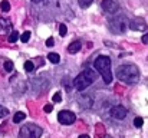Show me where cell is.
<instances>
[{
  "label": "cell",
  "instance_id": "21",
  "mask_svg": "<svg viewBox=\"0 0 148 138\" xmlns=\"http://www.w3.org/2000/svg\"><path fill=\"white\" fill-rule=\"evenodd\" d=\"M52 101H53L55 104H58V102H60V101H62V95H60V92H56V93L53 95V98H52Z\"/></svg>",
  "mask_w": 148,
  "mask_h": 138
},
{
  "label": "cell",
  "instance_id": "10",
  "mask_svg": "<svg viewBox=\"0 0 148 138\" xmlns=\"http://www.w3.org/2000/svg\"><path fill=\"white\" fill-rule=\"evenodd\" d=\"M81 47H82V43L79 41H75V42H72L71 45L68 46V52L69 53H78L81 50Z\"/></svg>",
  "mask_w": 148,
  "mask_h": 138
},
{
  "label": "cell",
  "instance_id": "4",
  "mask_svg": "<svg viewBox=\"0 0 148 138\" xmlns=\"http://www.w3.org/2000/svg\"><path fill=\"white\" fill-rule=\"evenodd\" d=\"M42 135V128L35 125V124H27L20 128L19 138H40Z\"/></svg>",
  "mask_w": 148,
  "mask_h": 138
},
{
  "label": "cell",
  "instance_id": "27",
  "mask_svg": "<svg viewBox=\"0 0 148 138\" xmlns=\"http://www.w3.org/2000/svg\"><path fill=\"white\" fill-rule=\"evenodd\" d=\"M33 3H40V1H43V0H32Z\"/></svg>",
  "mask_w": 148,
  "mask_h": 138
},
{
  "label": "cell",
  "instance_id": "20",
  "mask_svg": "<svg viewBox=\"0 0 148 138\" xmlns=\"http://www.w3.org/2000/svg\"><path fill=\"white\" fill-rule=\"evenodd\" d=\"M143 124H144V119H143L141 117H137V118L134 119V127L141 128V127H143Z\"/></svg>",
  "mask_w": 148,
  "mask_h": 138
},
{
  "label": "cell",
  "instance_id": "14",
  "mask_svg": "<svg viewBox=\"0 0 148 138\" xmlns=\"http://www.w3.org/2000/svg\"><path fill=\"white\" fill-rule=\"evenodd\" d=\"M33 69H35L33 62H32V60H26V62H25V71H26V72H32Z\"/></svg>",
  "mask_w": 148,
  "mask_h": 138
},
{
  "label": "cell",
  "instance_id": "1",
  "mask_svg": "<svg viewBox=\"0 0 148 138\" xmlns=\"http://www.w3.org/2000/svg\"><path fill=\"white\" fill-rule=\"evenodd\" d=\"M116 78L119 81H122L124 84L132 85L137 84L140 81V71L135 65L132 63H127V65H121L116 69Z\"/></svg>",
  "mask_w": 148,
  "mask_h": 138
},
{
  "label": "cell",
  "instance_id": "26",
  "mask_svg": "<svg viewBox=\"0 0 148 138\" xmlns=\"http://www.w3.org/2000/svg\"><path fill=\"white\" fill-rule=\"evenodd\" d=\"M79 138H91L89 135H86V134H84V135H79Z\"/></svg>",
  "mask_w": 148,
  "mask_h": 138
},
{
  "label": "cell",
  "instance_id": "19",
  "mask_svg": "<svg viewBox=\"0 0 148 138\" xmlns=\"http://www.w3.org/2000/svg\"><path fill=\"white\" fill-rule=\"evenodd\" d=\"M4 71L6 72H12L13 71V62L12 60H6L4 62Z\"/></svg>",
  "mask_w": 148,
  "mask_h": 138
},
{
  "label": "cell",
  "instance_id": "16",
  "mask_svg": "<svg viewBox=\"0 0 148 138\" xmlns=\"http://www.w3.org/2000/svg\"><path fill=\"white\" fill-rule=\"evenodd\" d=\"M29 39H30V32H23L22 35H20V41L23 42V43H26V42H29Z\"/></svg>",
  "mask_w": 148,
  "mask_h": 138
},
{
  "label": "cell",
  "instance_id": "13",
  "mask_svg": "<svg viewBox=\"0 0 148 138\" xmlns=\"http://www.w3.org/2000/svg\"><path fill=\"white\" fill-rule=\"evenodd\" d=\"M66 33H68V27H66V25H65V23H60V25H59V35L63 38V36H66Z\"/></svg>",
  "mask_w": 148,
  "mask_h": 138
},
{
  "label": "cell",
  "instance_id": "2",
  "mask_svg": "<svg viewBox=\"0 0 148 138\" xmlns=\"http://www.w3.org/2000/svg\"><path fill=\"white\" fill-rule=\"evenodd\" d=\"M97 78H98V71L88 68V69H85L82 73H79V75L75 78V81H73L75 88L81 92L85 91L89 85H92V84L97 81Z\"/></svg>",
  "mask_w": 148,
  "mask_h": 138
},
{
  "label": "cell",
  "instance_id": "9",
  "mask_svg": "<svg viewBox=\"0 0 148 138\" xmlns=\"http://www.w3.org/2000/svg\"><path fill=\"white\" fill-rule=\"evenodd\" d=\"M130 29L137 30V32H144L145 29H148V23L141 17H135L130 22Z\"/></svg>",
  "mask_w": 148,
  "mask_h": 138
},
{
  "label": "cell",
  "instance_id": "22",
  "mask_svg": "<svg viewBox=\"0 0 148 138\" xmlns=\"http://www.w3.org/2000/svg\"><path fill=\"white\" fill-rule=\"evenodd\" d=\"M6 115H9L7 108H4V106H1V105H0V118H4Z\"/></svg>",
  "mask_w": 148,
  "mask_h": 138
},
{
  "label": "cell",
  "instance_id": "5",
  "mask_svg": "<svg viewBox=\"0 0 148 138\" xmlns=\"http://www.w3.org/2000/svg\"><path fill=\"white\" fill-rule=\"evenodd\" d=\"M128 27V20L125 16H116L114 19H109V29L114 33H124Z\"/></svg>",
  "mask_w": 148,
  "mask_h": 138
},
{
  "label": "cell",
  "instance_id": "15",
  "mask_svg": "<svg viewBox=\"0 0 148 138\" xmlns=\"http://www.w3.org/2000/svg\"><path fill=\"white\" fill-rule=\"evenodd\" d=\"M0 9H1V12H9L10 10V3L7 0H3L1 4H0Z\"/></svg>",
  "mask_w": 148,
  "mask_h": 138
},
{
  "label": "cell",
  "instance_id": "8",
  "mask_svg": "<svg viewBox=\"0 0 148 138\" xmlns=\"http://www.w3.org/2000/svg\"><path fill=\"white\" fill-rule=\"evenodd\" d=\"M128 115V109L122 105H115L111 108V117L114 119H124Z\"/></svg>",
  "mask_w": 148,
  "mask_h": 138
},
{
  "label": "cell",
  "instance_id": "11",
  "mask_svg": "<svg viewBox=\"0 0 148 138\" xmlns=\"http://www.w3.org/2000/svg\"><path fill=\"white\" fill-rule=\"evenodd\" d=\"M25 118H26L25 112L19 111V112H16V114L13 115V122H14V124H19V122H22V121H23Z\"/></svg>",
  "mask_w": 148,
  "mask_h": 138
},
{
  "label": "cell",
  "instance_id": "12",
  "mask_svg": "<svg viewBox=\"0 0 148 138\" xmlns=\"http://www.w3.org/2000/svg\"><path fill=\"white\" fill-rule=\"evenodd\" d=\"M48 60L52 62V63H59L60 62V56H59V53H49L48 55Z\"/></svg>",
  "mask_w": 148,
  "mask_h": 138
},
{
  "label": "cell",
  "instance_id": "18",
  "mask_svg": "<svg viewBox=\"0 0 148 138\" xmlns=\"http://www.w3.org/2000/svg\"><path fill=\"white\" fill-rule=\"evenodd\" d=\"M17 39H19V33L13 30V32L10 33V36H9V42H10V43H14Z\"/></svg>",
  "mask_w": 148,
  "mask_h": 138
},
{
  "label": "cell",
  "instance_id": "7",
  "mask_svg": "<svg viewBox=\"0 0 148 138\" xmlns=\"http://www.w3.org/2000/svg\"><path fill=\"white\" fill-rule=\"evenodd\" d=\"M101 7L105 13H109V14H114L119 10V4L116 0H102Z\"/></svg>",
  "mask_w": 148,
  "mask_h": 138
},
{
  "label": "cell",
  "instance_id": "17",
  "mask_svg": "<svg viewBox=\"0 0 148 138\" xmlns=\"http://www.w3.org/2000/svg\"><path fill=\"white\" fill-rule=\"evenodd\" d=\"M92 3H94V0H79V6H81L82 9H86V7H89Z\"/></svg>",
  "mask_w": 148,
  "mask_h": 138
},
{
  "label": "cell",
  "instance_id": "24",
  "mask_svg": "<svg viewBox=\"0 0 148 138\" xmlns=\"http://www.w3.org/2000/svg\"><path fill=\"white\" fill-rule=\"evenodd\" d=\"M53 45H55V41H53V38H49V39L46 41V46H48V47H52Z\"/></svg>",
  "mask_w": 148,
  "mask_h": 138
},
{
  "label": "cell",
  "instance_id": "23",
  "mask_svg": "<svg viewBox=\"0 0 148 138\" xmlns=\"http://www.w3.org/2000/svg\"><path fill=\"white\" fill-rule=\"evenodd\" d=\"M52 109H53V105H52V104L45 105V108H43V111H45V112H48V114H49V112H52Z\"/></svg>",
  "mask_w": 148,
  "mask_h": 138
},
{
  "label": "cell",
  "instance_id": "3",
  "mask_svg": "<svg viewBox=\"0 0 148 138\" xmlns=\"http://www.w3.org/2000/svg\"><path fill=\"white\" fill-rule=\"evenodd\" d=\"M94 68L98 71V73L102 76L103 82L109 85L112 82V72H111V59L108 56H99L94 62Z\"/></svg>",
  "mask_w": 148,
  "mask_h": 138
},
{
  "label": "cell",
  "instance_id": "25",
  "mask_svg": "<svg viewBox=\"0 0 148 138\" xmlns=\"http://www.w3.org/2000/svg\"><path fill=\"white\" fill-rule=\"evenodd\" d=\"M141 41H143V43H144V45H148V33L143 35V39H141Z\"/></svg>",
  "mask_w": 148,
  "mask_h": 138
},
{
  "label": "cell",
  "instance_id": "28",
  "mask_svg": "<svg viewBox=\"0 0 148 138\" xmlns=\"http://www.w3.org/2000/svg\"><path fill=\"white\" fill-rule=\"evenodd\" d=\"M102 138H112V137H111V135H103Z\"/></svg>",
  "mask_w": 148,
  "mask_h": 138
},
{
  "label": "cell",
  "instance_id": "6",
  "mask_svg": "<svg viewBox=\"0 0 148 138\" xmlns=\"http://www.w3.org/2000/svg\"><path fill=\"white\" fill-rule=\"evenodd\" d=\"M58 121H59L60 124H63V125H71V124H73V122L76 121V115H75L72 111L63 109V111H60V112L58 114Z\"/></svg>",
  "mask_w": 148,
  "mask_h": 138
}]
</instances>
